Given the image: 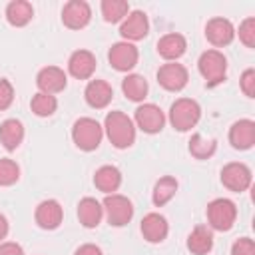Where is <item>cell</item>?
I'll use <instances>...</instances> for the list:
<instances>
[{"label":"cell","instance_id":"d6a6232c","mask_svg":"<svg viewBox=\"0 0 255 255\" xmlns=\"http://www.w3.org/2000/svg\"><path fill=\"white\" fill-rule=\"evenodd\" d=\"M14 102V86L10 84V80L0 78V112L8 110Z\"/></svg>","mask_w":255,"mask_h":255},{"label":"cell","instance_id":"9a60e30c","mask_svg":"<svg viewBox=\"0 0 255 255\" xmlns=\"http://www.w3.org/2000/svg\"><path fill=\"white\" fill-rule=\"evenodd\" d=\"M36 86H38L40 92L54 96V94L62 92V90L68 86V76H66V72H64L62 68H58V66H46V68H42V70L38 72V76H36Z\"/></svg>","mask_w":255,"mask_h":255},{"label":"cell","instance_id":"f546056e","mask_svg":"<svg viewBox=\"0 0 255 255\" xmlns=\"http://www.w3.org/2000/svg\"><path fill=\"white\" fill-rule=\"evenodd\" d=\"M30 108H32V112H34L38 118H50V116L58 110V100H56V96H52V94L38 92V94L32 96Z\"/></svg>","mask_w":255,"mask_h":255},{"label":"cell","instance_id":"5b68a950","mask_svg":"<svg viewBox=\"0 0 255 255\" xmlns=\"http://www.w3.org/2000/svg\"><path fill=\"white\" fill-rule=\"evenodd\" d=\"M207 221L215 231H229L237 219V205L227 197H217L207 203Z\"/></svg>","mask_w":255,"mask_h":255},{"label":"cell","instance_id":"9c48e42d","mask_svg":"<svg viewBox=\"0 0 255 255\" xmlns=\"http://www.w3.org/2000/svg\"><path fill=\"white\" fill-rule=\"evenodd\" d=\"M133 120H135V126L143 131V133H159L165 126V116L161 112L159 106L155 104H141L137 106L135 114H133Z\"/></svg>","mask_w":255,"mask_h":255},{"label":"cell","instance_id":"2e32d148","mask_svg":"<svg viewBox=\"0 0 255 255\" xmlns=\"http://www.w3.org/2000/svg\"><path fill=\"white\" fill-rule=\"evenodd\" d=\"M96 56L90 50H76L68 60V72L76 80H90L96 72Z\"/></svg>","mask_w":255,"mask_h":255},{"label":"cell","instance_id":"e575fe53","mask_svg":"<svg viewBox=\"0 0 255 255\" xmlns=\"http://www.w3.org/2000/svg\"><path fill=\"white\" fill-rule=\"evenodd\" d=\"M231 255H255L253 239L251 237H239L231 247Z\"/></svg>","mask_w":255,"mask_h":255},{"label":"cell","instance_id":"5bb4252c","mask_svg":"<svg viewBox=\"0 0 255 255\" xmlns=\"http://www.w3.org/2000/svg\"><path fill=\"white\" fill-rule=\"evenodd\" d=\"M34 219H36L38 227L52 231V229H58L60 227V223L64 219V209H62L60 201H56V199H44V201L38 203L36 213H34Z\"/></svg>","mask_w":255,"mask_h":255},{"label":"cell","instance_id":"74e56055","mask_svg":"<svg viewBox=\"0 0 255 255\" xmlns=\"http://www.w3.org/2000/svg\"><path fill=\"white\" fill-rule=\"evenodd\" d=\"M6 235H8V219L0 213V243L2 239H6Z\"/></svg>","mask_w":255,"mask_h":255},{"label":"cell","instance_id":"1f68e13d","mask_svg":"<svg viewBox=\"0 0 255 255\" xmlns=\"http://www.w3.org/2000/svg\"><path fill=\"white\" fill-rule=\"evenodd\" d=\"M239 40L247 46V48H255V18L249 16L239 24Z\"/></svg>","mask_w":255,"mask_h":255},{"label":"cell","instance_id":"277c9868","mask_svg":"<svg viewBox=\"0 0 255 255\" xmlns=\"http://www.w3.org/2000/svg\"><path fill=\"white\" fill-rule=\"evenodd\" d=\"M199 74L205 80L207 88H215L225 80L227 74V58L219 50H205L197 60Z\"/></svg>","mask_w":255,"mask_h":255},{"label":"cell","instance_id":"ba28073f","mask_svg":"<svg viewBox=\"0 0 255 255\" xmlns=\"http://www.w3.org/2000/svg\"><path fill=\"white\" fill-rule=\"evenodd\" d=\"M189 82V72L183 64L167 62L157 70V84L167 92H181Z\"/></svg>","mask_w":255,"mask_h":255},{"label":"cell","instance_id":"4316f807","mask_svg":"<svg viewBox=\"0 0 255 255\" xmlns=\"http://www.w3.org/2000/svg\"><path fill=\"white\" fill-rule=\"evenodd\" d=\"M177 179L171 175H163L155 181L153 191H151V201L155 207H163L165 203H169L173 199V195L177 193Z\"/></svg>","mask_w":255,"mask_h":255},{"label":"cell","instance_id":"836d02e7","mask_svg":"<svg viewBox=\"0 0 255 255\" xmlns=\"http://www.w3.org/2000/svg\"><path fill=\"white\" fill-rule=\"evenodd\" d=\"M239 86H241V92H243L247 98H255V70H253V68H247V70L241 74Z\"/></svg>","mask_w":255,"mask_h":255},{"label":"cell","instance_id":"6da1fadb","mask_svg":"<svg viewBox=\"0 0 255 255\" xmlns=\"http://www.w3.org/2000/svg\"><path fill=\"white\" fill-rule=\"evenodd\" d=\"M104 129H106V135L110 139V143L118 149H126V147H131L133 141H135V124L133 120L116 110V112H110L104 120Z\"/></svg>","mask_w":255,"mask_h":255},{"label":"cell","instance_id":"8d00e7d4","mask_svg":"<svg viewBox=\"0 0 255 255\" xmlns=\"http://www.w3.org/2000/svg\"><path fill=\"white\" fill-rule=\"evenodd\" d=\"M74 255H104V253H102V249H100L98 245H94V243H84V245H80V247L76 249Z\"/></svg>","mask_w":255,"mask_h":255},{"label":"cell","instance_id":"7c38bea8","mask_svg":"<svg viewBox=\"0 0 255 255\" xmlns=\"http://www.w3.org/2000/svg\"><path fill=\"white\" fill-rule=\"evenodd\" d=\"M147 32H149V20H147V14L141 10H131L120 24V34H122L124 42L143 40L147 36Z\"/></svg>","mask_w":255,"mask_h":255},{"label":"cell","instance_id":"d590c367","mask_svg":"<svg viewBox=\"0 0 255 255\" xmlns=\"http://www.w3.org/2000/svg\"><path fill=\"white\" fill-rule=\"evenodd\" d=\"M0 255H24V249L14 241L0 243Z\"/></svg>","mask_w":255,"mask_h":255},{"label":"cell","instance_id":"7a4b0ae2","mask_svg":"<svg viewBox=\"0 0 255 255\" xmlns=\"http://www.w3.org/2000/svg\"><path fill=\"white\" fill-rule=\"evenodd\" d=\"M102 137H104V128L94 118H80L72 126V139L76 147H80L82 151L98 149L102 143Z\"/></svg>","mask_w":255,"mask_h":255},{"label":"cell","instance_id":"83f0119b","mask_svg":"<svg viewBox=\"0 0 255 255\" xmlns=\"http://www.w3.org/2000/svg\"><path fill=\"white\" fill-rule=\"evenodd\" d=\"M100 8H102V16L108 24L124 22V18L129 14V4L126 0H102Z\"/></svg>","mask_w":255,"mask_h":255},{"label":"cell","instance_id":"7402d4cb","mask_svg":"<svg viewBox=\"0 0 255 255\" xmlns=\"http://www.w3.org/2000/svg\"><path fill=\"white\" fill-rule=\"evenodd\" d=\"M102 217H104V207L96 197L80 199V203H78V219H80V223L84 227H88V229L98 227Z\"/></svg>","mask_w":255,"mask_h":255},{"label":"cell","instance_id":"3957f363","mask_svg":"<svg viewBox=\"0 0 255 255\" xmlns=\"http://www.w3.org/2000/svg\"><path fill=\"white\" fill-rule=\"evenodd\" d=\"M199 118H201V108L191 98H179L169 108V124L177 131H189L191 128L197 126Z\"/></svg>","mask_w":255,"mask_h":255},{"label":"cell","instance_id":"cb8c5ba5","mask_svg":"<svg viewBox=\"0 0 255 255\" xmlns=\"http://www.w3.org/2000/svg\"><path fill=\"white\" fill-rule=\"evenodd\" d=\"M187 249L193 255H207L213 249V233L207 225H195L187 237Z\"/></svg>","mask_w":255,"mask_h":255},{"label":"cell","instance_id":"8992f818","mask_svg":"<svg viewBox=\"0 0 255 255\" xmlns=\"http://www.w3.org/2000/svg\"><path fill=\"white\" fill-rule=\"evenodd\" d=\"M102 207L112 227H124L133 217V203L126 195H120V193L106 195V199L102 201Z\"/></svg>","mask_w":255,"mask_h":255},{"label":"cell","instance_id":"f1b7e54d","mask_svg":"<svg viewBox=\"0 0 255 255\" xmlns=\"http://www.w3.org/2000/svg\"><path fill=\"white\" fill-rule=\"evenodd\" d=\"M217 149V141L215 137H207V135H201V133H193L191 139H189V153L195 157V159H207L215 153Z\"/></svg>","mask_w":255,"mask_h":255},{"label":"cell","instance_id":"d4e9b609","mask_svg":"<svg viewBox=\"0 0 255 255\" xmlns=\"http://www.w3.org/2000/svg\"><path fill=\"white\" fill-rule=\"evenodd\" d=\"M34 18V8L28 0H12L6 6V20L10 26L22 28Z\"/></svg>","mask_w":255,"mask_h":255},{"label":"cell","instance_id":"d6986e66","mask_svg":"<svg viewBox=\"0 0 255 255\" xmlns=\"http://www.w3.org/2000/svg\"><path fill=\"white\" fill-rule=\"evenodd\" d=\"M141 235L145 241L149 243H161L165 241L167 233H169V225H167V219L161 215V213H147L143 219H141Z\"/></svg>","mask_w":255,"mask_h":255},{"label":"cell","instance_id":"ac0fdd59","mask_svg":"<svg viewBox=\"0 0 255 255\" xmlns=\"http://www.w3.org/2000/svg\"><path fill=\"white\" fill-rule=\"evenodd\" d=\"M229 143L235 149H251L255 145V122L253 120H237L229 128Z\"/></svg>","mask_w":255,"mask_h":255},{"label":"cell","instance_id":"44dd1931","mask_svg":"<svg viewBox=\"0 0 255 255\" xmlns=\"http://www.w3.org/2000/svg\"><path fill=\"white\" fill-rule=\"evenodd\" d=\"M94 185L106 195H112L122 185V171L116 165H102L94 173Z\"/></svg>","mask_w":255,"mask_h":255},{"label":"cell","instance_id":"8fae6325","mask_svg":"<svg viewBox=\"0 0 255 255\" xmlns=\"http://www.w3.org/2000/svg\"><path fill=\"white\" fill-rule=\"evenodd\" d=\"M108 60L112 64L114 70L118 72H129L135 68L137 60H139V52L131 42H116L110 52H108Z\"/></svg>","mask_w":255,"mask_h":255},{"label":"cell","instance_id":"484cf974","mask_svg":"<svg viewBox=\"0 0 255 255\" xmlns=\"http://www.w3.org/2000/svg\"><path fill=\"white\" fill-rule=\"evenodd\" d=\"M122 92L128 100L131 102H143V98L147 96L149 92V84L143 76L139 74H128L124 80H122Z\"/></svg>","mask_w":255,"mask_h":255},{"label":"cell","instance_id":"603a6c76","mask_svg":"<svg viewBox=\"0 0 255 255\" xmlns=\"http://www.w3.org/2000/svg\"><path fill=\"white\" fill-rule=\"evenodd\" d=\"M24 139V126L20 120L16 118H8L0 124V143L8 149V151H14L20 147Z\"/></svg>","mask_w":255,"mask_h":255},{"label":"cell","instance_id":"30bf717a","mask_svg":"<svg viewBox=\"0 0 255 255\" xmlns=\"http://www.w3.org/2000/svg\"><path fill=\"white\" fill-rule=\"evenodd\" d=\"M92 20V8L86 0H70L62 8V22L70 30H82Z\"/></svg>","mask_w":255,"mask_h":255},{"label":"cell","instance_id":"e0dca14e","mask_svg":"<svg viewBox=\"0 0 255 255\" xmlns=\"http://www.w3.org/2000/svg\"><path fill=\"white\" fill-rule=\"evenodd\" d=\"M84 98H86V104L90 108L104 110L110 106V102L114 98V88L106 80H90L86 90H84Z\"/></svg>","mask_w":255,"mask_h":255},{"label":"cell","instance_id":"4fadbf2b","mask_svg":"<svg viewBox=\"0 0 255 255\" xmlns=\"http://www.w3.org/2000/svg\"><path fill=\"white\" fill-rule=\"evenodd\" d=\"M205 38L215 46V48H223L229 46L235 38V28L227 18L215 16L205 24Z\"/></svg>","mask_w":255,"mask_h":255},{"label":"cell","instance_id":"52a82bcc","mask_svg":"<svg viewBox=\"0 0 255 255\" xmlns=\"http://www.w3.org/2000/svg\"><path fill=\"white\" fill-rule=\"evenodd\" d=\"M251 181H253V173H251L249 165H245L241 161L225 163L223 169H221V183L229 191L243 193V191H247L251 187Z\"/></svg>","mask_w":255,"mask_h":255},{"label":"cell","instance_id":"ffe728a7","mask_svg":"<svg viewBox=\"0 0 255 255\" xmlns=\"http://www.w3.org/2000/svg\"><path fill=\"white\" fill-rule=\"evenodd\" d=\"M185 50H187V40L183 34L169 32L157 40V54L167 62H175L185 54Z\"/></svg>","mask_w":255,"mask_h":255},{"label":"cell","instance_id":"4dcf8cb0","mask_svg":"<svg viewBox=\"0 0 255 255\" xmlns=\"http://www.w3.org/2000/svg\"><path fill=\"white\" fill-rule=\"evenodd\" d=\"M18 179H20V165L10 157H2L0 159V185L10 187Z\"/></svg>","mask_w":255,"mask_h":255}]
</instances>
